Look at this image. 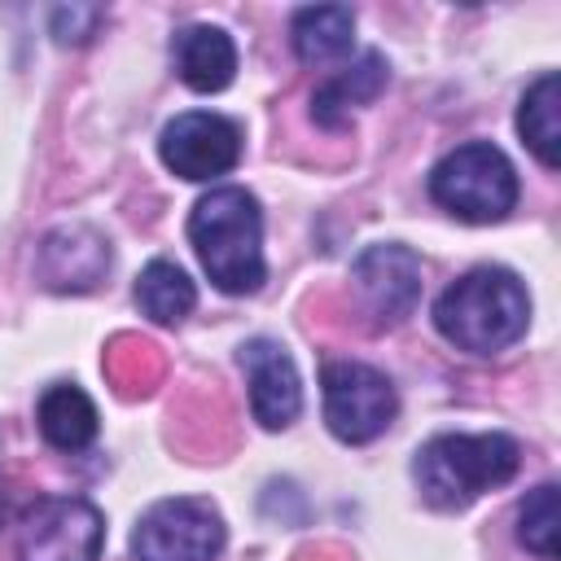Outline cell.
<instances>
[{"instance_id":"1","label":"cell","mask_w":561,"mask_h":561,"mask_svg":"<svg viewBox=\"0 0 561 561\" xmlns=\"http://www.w3.org/2000/svg\"><path fill=\"white\" fill-rule=\"evenodd\" d=\"M188 241L215 289L254 294L263 285V210L250 188L224 184L197 197V206L188 210Z\"/></svg>"},{"instance_id":"15","label":"cell","mask_w":561,"mask_h":561,"mask_svg":"<svg viewBox=\"0 0 561 561\" xmlns=\"http://www.w3.org/2000/svg\"><path fill=\"white\" fill-rule=\"evenodd\" d=\"M35 421H39V434L48 447L57 451H83L92 438H96V403L79 390V386H48L39 394V408H35Z\"/></svg>"},{"instance_id":"6","label":"cell","mask_w":561,"mask_h":561,"mask_svg":"<svg viewBox=\"0 0 561 561\" xmlns=\"http://www.w3.org/2000/svg\"><path fill=\"white\" fill-rule=\"evenodd\" d=\"M224 517L210 500L175 495L145 508V517L131 530V557L136 561H215L224 552Z\"/></svg>"},{"instance_id":"20","label":"cell","mask_w":561,"mask_h":561,"mask_svg":"<svg viewBox=\"0 0 561 561\" xmlns=\"http://www.w3.org/2000/svg\"><path fill=\"white\" fill-rule=\"evenodd\" d=\"M0 526H4V486H0Z\"/></svg>"},{"instance_id":"8","label":"cell","mask_w":561,"mask_h":561,"mask_svg":"<svg viewBox=\"0 0 561 561\" xmlns=\"http://www.w3.org/2000/svg\"><path fill=\"white\" fill-rule=\"evenodd\" d=\"M158 153L167 162V171H175L180 180H215L228 175L241 158V127L215 110H184L175 114L162 136H158Z\"/></svg>"},{"instance_id":"7","label":"cell","mask_w":561,"mask_h":561,"mask_svg":"<svg viewBox=\"0 0 561 561\" xmlns=\"http://www.w3.org/2000/svg\"><path fill=\"white\" fill-rule=\"evenodd\" d=\"M101 543L105 517L79 495H44L18 526V561H96Z\"/></svg>"},{"instance_id":"17","label":"cell","mask_w":561,"mask_h":561,"mask_svg":"<svg viewBox=\"0 0 561 561\" xmlns=\"http://www.w3.org/2000/svg\"><path fill=\"white\" fill-rule=\"evenodd\" d=\"M193 302H197V289H193L188 272L171 259H153L136 276V307L153 324H180L193 311Z\"/></svg>"},{"instance_id":"4","label":"cell","mask_w":561,"mask_h":561,"mask_svg":"<svg viewBox=\"0 0 561 561\" xmlns=\"http://www.w3.org/2000/svg\"><path fill=\"white\" fill-rule=\"evenodd\" d=\"M430 197L465 224H500L517 206V171L491 140H469L434 162Z\"/></svg>"},{"instance_id":"9","label":"cell","mask_w":561,"mask_h":561,"mask_svg":"<svg viewBox=\"0 0 561 561\" xmlns=\"http://www.w3.org/2000/svg\"><path fill=\"white\" fill-rule=\"evenodd\" d=\"M351 280L377 324H403L421 302V259L394 241L368 245L351 263Z\"/></svg>"},{"instance_id":"5","label":"cell","mask_w":561,"mask_h":561,"mask_svg":"<svg viewBox=\"0 0 561 561\" xmlns=\"http://www.w3.org/2000/svg\"><path fill=\"white\" fill-rule=\"evenodd\" d=\"M320 394H324L329 434L351 447L386 434L399 412V394H394L390 377L359 359H329L320 368Z\"/></svg>"},{"instance_id":"13","label":"cell","mask_w":561,"mask_h":561,"mask_svg":"<svg viewBox=\"0 0 561 561\" xmlns=\"http://www.w3.org/2000/svg\"><path fill=\"white\" fill-rule=\"evenodd\" d=\"M386 79H390L386 57H381V53H364L359 61H351L346 70H337L333 79H324V83L316 88V96H311V118H316L320 127H342V123L351 118V110H359V105H368V101L381 96Z\"/></svg>"},{"instance_id":"16","label":"cell","mask_w":561,"mask_h":561,"mask_svg":"<svg viewBox=\"0 0 561 561\" xmlns=\"http://www.w3.org/2000/svg\"><path fill=\"white\" fill-rule=\"evenodd\" d=\"M517 131H522V140L530 145V153H535L548 171L561 167V79H557L552 70H543V75L522 92Z\"/></svg>"},{"instance_id":"3","label":"cell","mask_w":561,"mask_h":561,"mask_svg":"<svg viewBox=\"0 0 561 561\" xmlns=\"http://www.w3.org/2000/svg\"><path fill=\"white\" fill-rule=\"evenodd\" d=\"M522 469V447L517 438L491 430V434H434L421 443L412 460L416 491L430 508L460 513L469 508L482 491L504 486Z\"/></svg>"},{"instance_id":"18","label":"cell","mask_w":561,"mask_h":561,"mask_svg":"<svg viewBox=\"0 0 561 561\" xmlns=\"http://www.w3.org/2000/svg\"><path fill=\"white\" fill-rule=\"evenodd\" d=\"M517 539L539 561H557V486H535L517 508Z\"/></svg>"},{"instance_id":"2","label":"cell","mask_w":561,"mask_h":561,"mask_svg":"<svg viewBox=\"0 0 561 561\" xmlns=\"http://www.w3.org/2000/svg\"><path fill=\"white\" fill-rule=\"evenodd\" d=\"M530 324V294L508 267H473L451 280L434 302V329L469 355H495L513 346Z\"/></svg>"},{"instance_id":"19","label":"cell","mask_w":561,"mask_h":561,"mask_svg":"<svg viewBox=\"0 0 561 561\" xmlns=\"http://www.w3.org/2000/svg\"><path fill=\"white\" fill-rule=\"evenodd\" d=\"M105 9L101 4H61L53 9V39L57 44H88L101 26Z\"/></svg>"},{"instance_id":"14","label":"cell","mask_w":561,"mask_h":561,"mask_svg":"<svg viewBox=\"0 0 561 561\" xmlns=\"http://www.w3.org/2000/svg\"><path fill=\"white\" fill-rule=\"evenodd\" d=\"M289 39H294L298 61H307V66L337 61L355 44V13L346 4H307L294 13Z\"/></svg>"},{"instance_id":"12","label":"cell","mask_w":561,"mask_h":561,"mask_svg":"<svg viewBox=\"0 0 561 561\" xmlns=\"http://www.w3.org/2000/svg\"><path fill=\"white\" fill-rule=\"evenodd\" d=\"M175 57V75L193 88V92H224L237 75V44L224 26H184L171 44Z\"/></svg>"},{"instance_id":"11","label":"cell","mask_w":561,"mask_h":561,"mask_svg":"<svg viewBox=\"0 0 561 561\" xmlns=\"http://www.w3.org/2000/svg\"><path fill=\"white\" fill-rule=\"evenodd\" d=\"M110 267V245L92 228H57L39 245V280L48 289H92Z\"/></svg>"},{"instance_id":"10","label":"cell","mask_w":561,"mask_h":561,"mask_svg":"<svg viewBox=\"0 0 561 561\" xmlns=\"http://www.w3.org/2000/svg\"><path fill=\"white\" fill-rule=\"evenodd\" d=\"M241 368L250 381V412L263 430H285L302 412V381L289 351L272 337H250L241 346Z\"/></svg>"}]
</instances>
